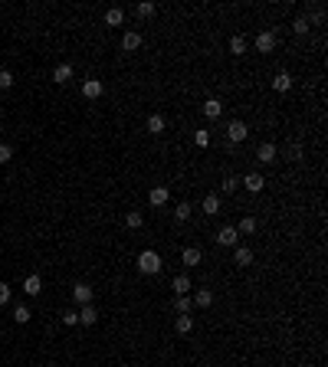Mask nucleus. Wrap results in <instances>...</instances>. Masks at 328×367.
I'll return each mask as SVG.
<instances>
[{
	"instance_id": "1",
	"label": "nucleus",
	"mask_w": 328,
	"mask_h": 367,
	"mask_svg": "<svg viewBox=\"0 0 328 367\" xmlns=\"http://www.w3.org/2000/svg\"><path fill=\"white\" fill-rule=\"evenodd\" d=\"M164 269V263H161V256L154 253V249H145V253H138V272H145V275H158Z\"/></svg>"
},
{
	"instance_id": "2",
	"label": "nucleus",
	"mask_w": 328,
	"mask_h": 367,
	"mask_svg": "<svg viewBox=\"0 0 328 367\" xmlns=\"http://www.w3.org/2000/svg\"><path fill=\"white\" fill-rule=\"evenodd\" d=\"M214 239H217V246H230V249L240 246V233H236V226H220Z\"/></svg>"
},
{
	"instance_id": "3",
	"label": "nucleus",
	"mask_w": 328,
	"mask_h": 367,
	"mask_svg": "<svg viewBox=\"0 0 328 367\" xmlns=\"http://www.w3.org/2000/svg\"><path fill=\"white\" fill-rule=\"evenodd\" d=\"M246 135H250V128H246L243 121H230V128H227V141H230V145H240V141H246Z\"/></svg>"
},
{
	"instance_id": "4",
	"label": "nucleus",
	"mask_w": 328,
	"mask_h": 367,
	"mask_svg": "<svg viewBox=\"0 0 328 367\" xmlns=\"http://www.w3.org/2000/svg\"><path fill=\"white\" fill-rule=\"evenodd\" d=\"M73 299L79 302V305H89V302L95 299L92 285H89V282H76V285H73Z\"/></svg>"
},
{
	"instance_id": "5",
	"label": "nucleus",
	"mask_w": 328,
	"mask_h": 367,
	"mask_svg": "<svg viewBox=\"0 0 328 367\" xmlns=\"http://www.w3.org/2000/svg\"><path fill=\"white\" fill-rule=\"evenodd\" d=\"M256 49H260V53H272V49H276V33H272V30L256 33Z\"/></svg>"
},
{
	"instance_id": "6",
	"label": "nucleus",
	"mask_w": 328,
	"mask_h": 367,
	"mask_svg": "<svg viewBox=\"0 0 328 367\" xmlns=\"http://www.w3.org/2000/svg\"><path fill=\"white\" fill-rule=\"evenodd\" d=\"M276 154H279V148L272 145V141H263L260 151H256V161H260V164H272V161H276Z\"/></svg>"
},
{
	"instance_id": "7",
	"label": "nucleus",
	"mask_w": 328,
	"mask_h": 367,
	"mask_svg": "<svg viewBox=\"0 0 328 367\" xmlns=\"http://www.w3.org/2000/svg\"><path fill=\"white\" fill-rule=\"evenodd\" d=\"M203 109V118H210V121H217L220 115H223V102H220V98H207V102L200 105Z\"/></svg>"
},
{
	"instance_id": "8",
	"label": "nucleus",
	"mask_w": 328,
	"mask_h": 367,
	"mask_svg": "<svg viewBox=\"0 0 328 367\" xmlns=\"http://www.w3.org/2000/svg\"><path fill=\"white\" fill-rule=\"evenodd\" d=\"M253 259H256V253H253L250 246H233V263L236 266H243V269H246V266H253Z\"/></svg>"
},
{
	"instance_id": "9",
	"label": "nucleus",
	"mask_w": 328,
	"mask_h": 367,
	"mask_svg": "<svg viewBox=\"0 0 328 367\" xmlns=\"http://www.w3.org/2000/svg\"><path fill=\"white\" fill-rule=\"evenodd\" d=\"M240 187H246V190H250V194H260L263 190V187H266V181H263V174H246L243 177V181H240Z\"/></svg>"
},
{
	"instance_id": "10",
	"label": "nucleus",
	"mask_w": 328,
	"mask_h": 367,
	"mask_svg": "<svg viewBox=\"0 0 328 367\" xmlns=\"http://www.w3.org/2000/svg\"><path fill=\"white\" fill-rule=\"evenodd\" d=\"M95 321H99V308H95L92 302L79 308V325H95Z\"/></svg>"
},
{
	"instance_id": "11",
	"label": "nucleus",
	"mask_w": 328,
	"mask_h": 367,
	"mask_svg": "<svg viewBox=\"0 0 328 367\" xmlns=\"http://www.w3.org/2000/svg\"><path fill=\"white\" fill-rule=\"evenodd\" d=\"M148 200H151V207H164V203L171 200V190H167V187H151Z\"/></svg>"
},
{
	"instance_id": "12",
	"label": "nucleus",
	"mask_w": 328,
	"mask_h": 367,
	"mask_svg": "<svg viewBox=\"0 0 328 367\" xmlns=\"http://www.w3.org/2000/svg\"><path fill=\"white\" fill-rule=\"evenodd\" d=\"M69 79H73V66L69 62H59L56 69H53V82H59V85H66Z\"/></svg>"
},
{
	"instance_id": "13",
	"label": "nucleus",
	"mask_w": 328,
	"mask_h": 367,
	"mask_svg": "<svg viewBox=\"0 0 328 367\" xmlns=\"http://www.w3.org/2000/svg\"><path fill=\"white\" fill-rule=\"evenodd\" d=\"M105 92V85L99 82V79H85V82H82V95L85 98H99Z\"/></svg>"
},
{
	"instance_id": "14",
	"label": "nucleus",
	"mask_w": 328,
	"mask_h": 367,
	"mask_svg": "<svg viewBox=\"0 0 328 367\" xmlns=\"http://www.w3.org/2000/svg\"><path fill=\"white\" fill-rule=\"evenodd\" d=\"M181 259H184V266H200V263H203V253H200L197 246H187V249L181 253Z\"/></svg>"
},
{
	"instance_id": "15",
	"label": "nucleus",
	"mask_w": 328,
	"mask_h": 367,
	"mask_svg": "<svg viewBox=\"0 0 328 367\" xmlns=\"http://www.w3.org/2000/svg\"><path fill=\"white\" fill-rule=\"evenodd\" d=\"M174 331H177V335H191V331H194V318L191 315H177L174 318Z\"/></svg>"
},
{
	"instance_id": "16",
	"label": "nucleus",
	"mask_w": 328,
	"mask_h": 367,
	"mask_svg": "<svg viewBox=\"0 0 328 367\" xmlns=\"http://www.w3.org/2000/svg\"><path fill=\"white\" fill-rule=\"evenodd\" d=\"M174 308H177V315H191L194 299H191V295H174Z\"/></svg>"
},
{
	"instance_id": "17",
	"label": "nucleus",
	"mask_w": 328,
	"mask_h": 367,
	"mask_svg": "<svg viewBox=\"0 0 328 367\" xmlns=\"http://www.w3.org/2000/svg\"><path fill=\"white\" fill-rule=\"evenodd\" d=\"M138 46H141V33H131V30H128L125 37H122V49H125V53H135Z\"/></svg>"
},
{
	"instance_id": "18",
	"label": "nucleus",
	"mask_w": 328,
	"mask_h": 367,
	"mask_svg": "<svg viewBox=\"0 0 328 367\" xmlns=\"http://www.w3.org/2000/svg\"><path fill=\"white\" fill-rule=\"evenodd\" d=\"M167 128V121H164V115H148V131H151V135H161V131Z\"/></svg>"
},
{
	"instance_id": "19",
	"label": "nucleus",
	"mask_w": 328,
	"mask_h": 367,
	"mask_svg": "<svg viewBox=\"0 0 328 367\" xmlns=\"http://www.w3.org/2000/svg\"><path fill=\"white\" fill-rule=\"evenodd\" d=\"M203 213H207V217H217V213H220V197L217 194L203 197Z\"/></svg>"
},
{
	"instance_id": "20",
	"label": "nucleus",
	"mask_w": 328,
	"mask_h": 367,
	"mask_svg": "<svg viewBox=\"0 0 328 367\" xmlns=\"http://www.w3.org/2000/svg\"><path fill=\"white\" fill-rule=\"evenodd\" d=\"M105 23H109V26H122V23H125V10H122V7L105 10Z\"/></svg>"
},
{
	"instance_id": "21",
	"label": "nucleus",
	"mask_w": 328,
	"mask_h": 367,
	"mask_svg": "<svg viewBox=\"0 0 328 367\" xmlns=\"http://www.w3.org/2000/svg\"><path fill=\"white\" fill-rule=\"evenodd\" d=\"M194 305H197V308H210V305H214V292H210V289H200L197 295H194Z\"/></svg>"
},
{
	"instance_id": "22",
	"label": "nucleus",
	"mask_w": 328,
	"mask_h": 367,
	"mask_svg": "<svg viewBox=\"0 0 328 367\" xmlns=\"http://www.w3.org/2000/svg\"><path fill=\"white\" fill-rule=\"evenodd\" d=\"M272 89H276V92H289V89H292V76H289V73H276V79H272Z\"/></svg>"
},
{
	"instance_id": "23",
	"label": "nucleus",
	"mask_w": 328,
	"mask_h": 367,
	"mask_svg": "<svg viewBox=\"0 0 328 367\" xmlns=\"http://www.w3.org/2000/svg\"><path fill=\"white\" fill-rule=\"evenodd\" d=\"M40 289H43V279H40V275H26L23 292H26V295H40Z\"/></svg>"
},
{
	"instance_id": "24",
	"label": "nucleus",
	"mask_w": 328,
	"mask_h": 367,
	"mask_svg": "<svg viewBox=\"0 0 328 367\" xmlns=\"http://www.w3.org/2000/svg\"><path fill=\"white\" fill-rule=\"evenodd\" d=\"M171 289H174V295H187L191 292V279H187V275H174Z\"/></svg>"
},
{
	"instance_id": "25",
	"label": "nucleus",
	"mask_w": 328,
	"mask_h": 367,
	"mask_svg": "<svg viewBox=\"0 0 328 367\" xmlns=\"http://www.w3.org/2000/svg\"><path fill=\"white\" fill-rule=\"evenodd\" d=\"M236 233H240V236H253V233H256V217H243L240 226H236Z\"/></svg>"
},
{
	"instance_id": "26",
	"label": "nucleus",
	"mask_w": 328,
	"mask_h": 367,
	"mask_svg": "<svg viewBox=\"0 0 328 367\" xmlns=\"http://www.w3.org/2000/svg\"><path fill=\"white\" fill-rule=\"evenodd\" d=\"M230 53H233V56H243L246 53V37H240V33L230 37Z\"/></svg>"
},
{
	"instance_id": "27",
	"label": "nucleus",
	"mask_w": 328,
	"mask_h": 367,
	"mask_svg": "<svg viewBox=\"0 0 328 367\" xmlns=\"http://www.w3.org/2000/svg\"><path fill=\"white\" fill-rule=\"evenodd\" d=\"M141 223H145V217H141L138 210H128V213H125V226H128V230H141Z\"/></svg>"
},
{
	"instance_id": "28",
	"label": "nucleus",
	"mask_w": 328,
	"mask_h": 367,
	"mask_svg": "<svg viewBox=\"0 0 328 367\" xmlns=\"http://www.w3.org/2000/svg\"><path fill=\"white\" fill-rule=\"evenodd\" d=\"M220 190H223V194H236V190H240V177L227 174V177H223V184H220Z\"/></svg>"
},
{
	"instance_id": "29",
	"label": "nucleus",
	"mask_w": 328,
	"mask_h": 367,
	"mask_svg": "<svg viewBox=\"0 0 328 367\" xmlns=\"http://www.w3.org/2000/svg\"><path fill=\"white\" fill-rule=\"evenodd\" d=\"M308 26H312V23H308V16H296V20H292V33H296V37H305Z\"/></svg>"
},
{
	"instance_id": "30",
	"label": "nucleus",
	"mask_w": 328,
	"mask_h": 367,
	"mask_svg": "<svg viewBox=\"0 0 328 367\" xmlns=\"http://www.w3.org/2000/svg\"><path fill=\"white\" fill-rule=\"evenodd\" d=\"M30 318H33V311L26 308V305H16V308H13V321H16V325H26Z\"/></svg>"
},
{
	"instance_id": "31",
	"label": "nucleus",
	"mask_w": 328,
	"mask_h": 367,
	"mask_svg": "<svg viewBox=\"0 0 328 367\" xmlns=\"http://www.w3.org/2000/svg\"><path fill=\"white\" fill-rule=\"evenodd\" d=\"M174 220H177V223H187V220H191V203H177Z\"/></svg>"
},
{
	"instance_id": "32",
	"label": "nucleus",
	"mask_w": 328,
	"mask_h": 367,
	"mask_svg": "<svg viewBox=\"0 0 328 367\" xmlns=\"http://www.w3.org/2000/svg\"><path fill=\"white\" fill-rule=\"evenodd\" d=\"M13 82H16V79H13L10 69H0V89H13Z\"/></svg>"
},
{
	"instance_id": "33",
	"label": "nucleus",
	"mask_w": 328,
	"mask_h": 367,
	"mask_svg": "<svg viewBox=\"0 0 328 367\" xmlns=\"http://www.w3.org/2000/svg\"><path fill=\"white\" fill-rule=\"evenodd\" d=\"M194 145H197V148H207V145H210V131H203V128H200L197 135H194Z\"/></svg>"
},
{
	"instance_id": "34",
	"label": "nucleus",
	"mask_w": 328,
	"mask_h": 367,
	"mask_svg": "<svg viewBox=\"0 0 328 367\" xmlns=\"http://www.w3.org/2000/svg\"><path fill=\"white\" fill-rule=\"evenodd\" d=\"M63 325H69V328H73V325H79V311L66 308V311H63Z\"/></svg>"
},
{
	"instance_id": "35",
	"label": "nucleus",
	"mask_w": 328,
	"mask_h": 367,
	"mask_svg": "<svg viewBox=\"0 0 328 367\" xmlns=\"http://www.w3.org/2000/svg\"><path fill=\"white\" fill-rule=\"evenodd\" d=\"M135 10H138V16H154V10H158V7H154V4H138Z\"/></svg>"
},
{
	"instance_id": "36",
	"label": "nucleus",
	"mask_w": 328,
	"mask_h": 367,
	"mask_svg": "<svg viewBox=\"0 0 328 367\" xmlns=\"http://www.w3.org/2000/svg\"><path fill=\"white\" fill-rule=\"evenodd\" d=\"M10 158H13V148L10 145H0V164H7Z\"/></svg>"
},
{
	"instance_id": "37",
	"label": "nucleus",
	"mask_w": 328,
	"mask_h": 367,
	"mask_svg": "<svg viewBox=\"0 0 328 367\" xmlns=\"http://www.w3.org/2000/svg\"><path fill=\"white\" fill-rule=\"evenodd\" d=\"M7 302H10V285L0 282V305H7Z\"/></svg>"
},
{
	"instance_id": "38",
	"label": "nucleus",
	"mask_w": 328,
	"mask_h": 367,
	"mask_svg": "<svg viewBox=\"0 0 328 367\" xmlns=\"http://www.w3.org/2000/svg\"><path fill=\"white\" fill-rule=\"evenodd\" d=\"M299 158H302V148L292 145V148H289V161H299Z\"/></svg>"
}]
</instances>
